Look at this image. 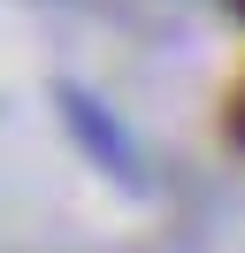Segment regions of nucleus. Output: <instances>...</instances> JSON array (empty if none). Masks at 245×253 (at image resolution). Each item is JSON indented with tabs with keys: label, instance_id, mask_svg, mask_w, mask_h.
<instances>
[{
	"label": "nucleus",
	"instance_id": "2",
	"mask_svg": "<svg viewBox=\"0 0 245 253\" xmlns=\"http://www.w3.org/2000/svg\"><path fill=\"white\" fill-rule=\"evenodd\" d=\"M238 8H245V0H238Z\"/></svg>",
	"mask_w": 245,
	"mask_h": 253
},
{
	"label": "nucleus",
	"instance_id": "1",
	"mask_svg": "<svg viewBox=\"0 0 245 253\" xmlns=\"http://www.w3.org/2000/svg\"><path fill=\"white\" fill-rule=\"evenodd\" d=\"M230 130H238V138H245V92H238V108H230Z\"/></svg>",
	"mask_w": 245,
	"mask_h": 253
}]
</instances>
